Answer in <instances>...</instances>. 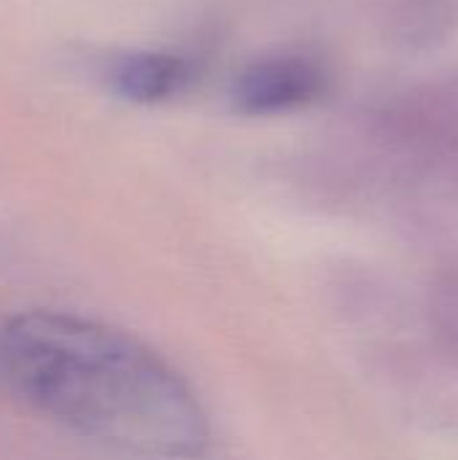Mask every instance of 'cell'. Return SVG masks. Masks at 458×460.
Segmentation results:
<instances>
[{
    "label": "cell",
    "instance_id": "1",
    "mask_svg": "<svg viewBox=\"0 0 458 460\" xmlns=\"http://www.w3.org/2000/svg\"><path fill=\"white\" fill-rule=\"evenodd\" d=\"M0 385L49 420L143 458L194 460L211 445L189 383L140 340L81 315L8 318Z\"/></svg>",
    "mask_w": 458,
    "mask_h": 460
},
{
    "label": "cell",
    "instance_id": "2",
    "mask_svg": "<svg viewBox=\"0 0 458 460\" xmlns=\"http://www.w3.org/2000/svg\"><path fill=\"white\" fill-rule=\"evenodd\" d=\"M327 86L324 70L297 54L251 62L232 84V105L248 116L286 113L310 105Z\"/></svg>",
    "mask_w": 458,
    "mask_h": 460
},
{
    "label": "cell",
    "instance_id": "3",
    "mask_svg": "<svg viewBox=\"0 0 458 460\" xmlns=\"http://www.w3.org/2000/svg\"><path fill=\"white\" fill-rule=\"evenodd\" d=\"M189 81V62L167 51H132L111 62L108 84L127 102L154 105L175 97Z\"/></svg>",
    "mask_w": 458,
    "mask_h": 460
}]
</instances>
